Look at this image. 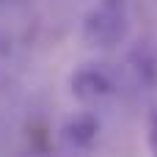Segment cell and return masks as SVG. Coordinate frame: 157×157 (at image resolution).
Returning <instances> with one entry per match:
<instances>
[{
  "instance_id": "6da1fadb",
  "label": "cell",
  "mask_w": 157,
  "mask_h": 157,
  "mask_svg": "<svg viewBox=\"0 0 157 157\" xmlns=\"http://www.w3.org/2000/svg\"><path fill=\"white\" fill-rule=\"evenodd\" d=\"M130 30V11L127 0H97V6L83 19V39L88 47H116L127 39Z\"/></svg>"
},
{
  "instance_id": "3957f363",
  "label": "cell",
  "mask_w": 157,
  "mask_h": 157,
  "mask_svg": "<svg viewBox=\"0 0 157 157\" xmlns=\"http://www.w3.org/2000/svg\"><path fill=\"white\" fill-rule=\"evenodd\" d=\"M97 130H99V121L91 113H80L63 127V144L69 149H88L97 141Z\"/></svg>"
},
{
  "instance_id": "7a4b0ae2",
  "label": "cell",
  "mask_w": 157,
  "mask_h": 157,
  "mask_svg": "<svg viewBox=\"0 0 157 157\" xmlns=\"http://www.w3.org/2000/svg\"><path fill=\"white\" fill-rule=\"evenodd\" d=\"M72 94L80 102H99L113 94V80L97 66H83L72 77Z\"/></svg>"
},
{
  "instance_id": "277c9868",
  "label": "cell",
  "mask_w": 157,
  "mask_h": 157,
  "mask_svg": "<svg viewBox=\"0 0 157 157\" xmlns=\"http://www.w3.org/2000/svg\"><path fill=\"white\" fill-rule=\"evenodd\" d=\"M149 149L157 155V110H152L149 116Z\"/></svg>"
}]
</instances>
